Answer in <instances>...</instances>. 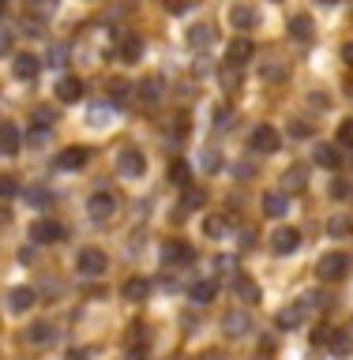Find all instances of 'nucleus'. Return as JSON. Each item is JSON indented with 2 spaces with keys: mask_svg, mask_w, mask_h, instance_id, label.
Masks as SVG:
<instances>
[{
  "mask_svg": "<svg viewBox=\"0 0 353 360\" xmlns=\"http://www.w3.org/2000/svg\"><path fill=\"white\" fill-rule=\"evenodd\" d=\"M349 270V255L346 252H327L320 263H316V274H320V281H342Z\"/></svg>",
  "mask_w": 353,
  "mask_h": 360,
  "instance_id": "nucleus-1",
  "label": "nucleus"
},
{
  "mask_svg": "<svg viewBox=\"0 0 353 360\" xmlns=\"http://www.w3.org/2000/svg\"><path fill=\"white\" fill-rule=\"evenodd\" d=\"M248 330H252V315H248V308H230L222 315V334L225 338H248Z\"/></svg>",
  "mask_w": 353,
  "mask_h": 360,
  "instance_id": "nucleus-2",
  "label": "nucleus"
},
{
  "mask_svg": "<svg viewBox=\"0 0 353 360\" xmlns=\"http://www.w3.org/2000/svg\"><path fill=\"white\" fill-rule=\"evenodd\" d=\"M79 270H83L87 278H101L109 270L106 252H98V248H83V252H79Z\"/></svg>",
  "mask_w": 353,
  "mask_h": 360,
  "instance_id": "nucleus-3",
  "label": "nucleus"
},
{
  "mask_svg": "<svg viewBox=\"0 0 353 360\" xmlns=\"http://www.w3.org/2000/svg\"><path fill=\"white\" fill-rule=\"evenodd\" d=\"M248 143H252V150H256V154H275L278 146H282V135H278L275 128H271V124H259Z\"/></svg>",
  "mask_w": 353,
  "mask_h": 360,
  "instance_id": "nucleus-4",
  "label": "nucleus"
},
{
  "mask_svg": "<svg viewBox=\"0 0 353 360\" xmlns=\"http://www.w3.org/2000/svg\"><path fill=\"white\" fill-rule=\"evenodd\" d=\"M192 259H196V248L185 244V240H169V244L162 248V263H166V266H188Z\"/></svg>",
  "mask_w": 353,
  "mask_h": 360,
  "instance_id": "nucleus-5",
  "label": "nucleus"
},
{
  "mask_svg": "<svg viewBox=\"0 0 353 360\" xmlns=\"http://www.w3.org/2000/svg\"><path fill=\"white\" fill-rule=\"evenodd\" d=\"M61 236H64V225L53 221V218H38L30 225V240L34 244H53V240H61Z\"/></svg>",
  "mask_w": 353,
  "mask_h": 360,
  "instance_id": "nucleus-6",
  "label": "nucleus"
},
{
  "mask_svg": "<svg viewBox=\"0 0 353 360\" xmlns=\"http://www.w3.org/2000/svg\"><path fill=\"white\" fill-rule=\"evenodd\" d=\"M117 173L128 176V180L143 176V173H147V158H143L140 150H120V154H117Z\"/></svg>",
  "mask_w": 353,
  "mask_h": 360,
  "instance_id": "nucleus-7",
  "label": "nucleus"
},
{
  "mask_svg": "<svg viewBox=\"0 0 353 360\" xmlns=\"http://www.w3.org/2000/svg\"><path fill=\"white\" fill-rule=\"evenodd\" d=\"M271 248H275L278 255H293V252L301 248V233L290 229V225H282V229L271 233Z\"/></svg>",
  "mask_w": 353,
  "mask_h": 360,
  "instance_id": "nucleus-8",
  "label": "nucleus"
},
{
  "mask_svg": "<svg viewBox=\"0 0 353 360\" xmlns=\"http://www.w3.org/2000/svg\"><path fill=\"white\" fill-rule=\"evenodd\" d=\"M256 56V45L248 41V38H233L230 41V49H225V64L230 68H241V64H248Z\"/></svg>",
  "mask_w": 353,
  "mask_h": 360,
  "instance_id": "nucleus-9",
  "label": "nucleus"
},
{
  "mask_svg": "<svg viewBox=\"0 0 353 360\" xmlns=\"http://www.w3.org/2000/svg\"><path fill=\"white\" fill-rule=\"evenodd\" d=\"M87 158H90L87 146H68V150L56 154V169H64V173H75V169L87 165Z\"/></svg>",
  "mask_w": 353,
  "mask_h": 360,
  "instance_id": "nucleus-10",
  "label": "nucleus"
},
{
  "mask_svg": "<svg viewBox=\"0 0 353 360\" xmlns=\"http://www.w3.org/2000/svg\"><path fill=\"white\" fill-rule=\"evenodd\" d=\"M87 210H90V218H94V221H106L109 214L117 210V199H113L109 191H94L90 202H87Z\"/></svg>",
  "mask_w": 353,
  "mask_h": 360,
  "instance_id": "nucleus-11",
  "label": "nucleus"
},
{
  "mask_svg": "<svg viewBox=\"0 0 353 360\" xmlns=\"http://www.w3.org/2000/svg\"><path fill=\"white\" fill-rule=\"evenodd\" d=\"M256 22H259V15H256L252 4H233L230 8V27L233 30H256Z\"/></svg>",
  "mask_w": 353,
  "mask_h": 360,
  "instance_id": "nucleus-12",
  "label": "nucleus"
},
{
  "mask_svg": "<svg viewBox=\"0 0 353 360\" xmlns=\"http://www.w3.org/2000/svg\"><path fill=\"white\" fill-rule=\"evenodd\" d=\"M203 202H207V191H199V188H185V191H180V207L173 210V218H185V214L199 210Z\"/></svg>",
  "mask_w": 353,
  "mask_h": 360,
  "instance_id": "nucleus-13",
  "label": "nucleus"
},
{
  "mask_svg": "<svg viewBox=\"0 0 353 360\" xmlns=\"http://www.w3.org/2000/svg\"><path fill=\"white\" fill-rule=\"evenodd\" d=\"M38 68H42V60L34 53H16V60H11V72H16L19 79H27V83L38 75Z\"/></svg>",
  "mask_w": 353,
  "mask_h": 360,
  "instance_id": "nucleus-14",
  "label": "nucleus"
},
{
  "mask_svg": "<svg viewBox=\"0 0 353 360\" xmlns=\"http://www.w3.org/2000/svg\"><path fill=\"white\" fill-rule=\"evenodd\" d=\"M233 297L244 300V304H259V297H264V292H259V285H256L252 278L237 274V278H233Z\"/></svg>",
  "mask_w": 353,
  "mask_h": 360,
  "instance_id": "nucleus-15",
  "label": "nucleus"
},
{
  "mask_svg": "<svg viewBox=\"0 0 353 360\" xmlns=\"http://www.w3.org/2000/svg\"><path fill=\"white\" fill-rule=\"evenodd\" d=\"M56 98H61V101H79V98H83V79H79V75H64L61 83H56Z\"/></svg>",
  "mask_w": 353,
  "mask_h": 360,
  "instance_id": "nucleus-16",
  "label": "nucleus"
},
{
  "mask_svg": "<svg viewBox=\"0 0 353 360\" xmlns=\"http://www.w3.org/2000/svg\"><path fill=\"white\" fill-rule=\"evenodd\" d=\"M304 184H309V169L304 165H290L286 169V176H282V191H304Z\"/></svg>",
  "mask_w": 353,
  "mask_h": 360,
  "instance_id": "nucleus-17",
  "label": "nucleus"
},
{
  "mask_svg": "<svg viewBox=\"0 0 353 360\" xmlns=\"http://www.w3.org/2000/svg\"><path fill=\"white\" fill-rule=\"evenodd\" d=\"M286 210H290V195H286V191H264V214L282 218Z\"/></svg>",
  "mask_w": 353,
  "mask_h": 360,
  "instance_id": "nucleus-18",
  "label": "nucleus"
},
{
  "mask_svg": "<svg viewBox=\"0 0 353 360\" xmlns=\"http://www.w3.org/2000/svg\"><path fill=\"white\" fill-rule=\"evenodd\" d=\"M188 297L196 300V304H211L214 297H218V281H211V278H203V281H192Z\"/></svg>",
  "mask_w": 353,
  "mask_h": 360,
  "instance_id": "nucleus-19",
  "label": "nucleus"
},
{
  "mask_svg": "<svg viewBox=\"0 0 353 360\" xmlns=\"http://www.w3.org/2000/svg\"><path fill=\"white\" fill-rule=\"evenodd\" d=\"M117 53H120V60H124V64H135V60L143 56V41L135 38V34H124L120 45H117Z\"/></svg>",
  "mask_w": 353,
  "mask_h": 360,
  "instance_id": "nucleus-20",
  "label": "nucleus"
},
{
  "mask_svg": "<svg viewBox=\"0 0 353 360\" xmlns=\"http://www.w3.org/2000/svg\"><path fill=\"white\" fill-rule=\"evenodd\" d=\"M0 154L4 158L19 154V128L16 124H0Z\"/></svg>",
  "mask_w": 353,
  "mask_h": 360,
  "instance_id": "nucleus-21",
  "label": "nucleus"
},
{
  "mask_svg": "<svg viewBox=\"0 0 353 360\" xmlns=\"http://www.w3.org/2000/svg\"><path fill=\"white\" fill-rule=\"evenodd\" d=\"M211 41H214V30L207 27V22L188 27V45H192V49H211Z\"/></svg>",
  "mask_w": 353,
  "mask_h": 360,
  "instance_id": "nucleus-22",
  "label": "nucleus"
},
{
  "mask_svg": "<svg viewBox=\"0 0 353 360\" xmlns=\"http://www.w3.org/2000/svg\"><path fill=\"white\" fill-rule=\"evenodd\" d=\"M120 292H124V300L140 304V300H147V292H151V281H147V278H128Z\"/></svg>",
  "mask_w": 353,
  "mask_h": 360,
  "instance_id": "nucleus-23",
  "label": "nucleus"
},
{
  "mask_svg": "<svg viewBox=\"0 0 353 360\" xmlns=\"http://www.w3.org/2000/svg\"><path fill=\"white\" fill-rule=\"evenodd\" d=\"M275 323H278V330H297V326L304 323V308H301V304H293V308H282Z\"/></svg>",
  "mask_w": 353,
  "mask_h": 360,
  "instance_id": "nucleus-24",
  "label": "nucleus"
},
{
  "mask_svg": "<svg viewBox=\"0 0 353 360\" xmlns=\"http://www.w3.org/2000/svg\"><path fill=\"white\" fill-rule=\"evenodd\" d=\"M169 180L185 191V188H192V169H188V162L185 158H177V162H169Z\"/></svg>",
  "mask_w": 353,
  "mask_h": 360,
  "instance_id": "nucleus-25",
  "label": "nucleus"
},
{
  "mask_svg": "<svg viewBox=\"0 0 353 360\" xmlns=\"http://www.w3.org/2000/svg\"><path fill=\"white\" fill-rule=\"evenodd\" d=\"M312 162L323 165V169H338V162H342V150H338V146H316Z\"/></svg>",
  "mask_w": 353,
  "mask_h": 360,
  "instance_id": "nucleus-26",
  "label": "nucleus"
},
{
  "mask_svg": "<svg viewBox=\"0 0 353 360\" xmlns=\"http://www.w3.org/2000/svg\"><path fill=\"white\" fill-rule=\"evenodd\" d=\"M23 338H27L30 345H45V342H53V326L49 323H30L27 330H23Z\"/></svg>",
  "mask_w": 353,
  "mask_h": 360,
  "instance_id": "nucleus-27",
  "label": "nucleus"
},
{
  "mask_svg": "<svg viewBox=\"0 0 353 360\" xmlns=\"http://www.w3.org/2000/svg\"><path fill=\"white\" fill-rule=\"evenodd\" d=\"M290 38L293 41H312V19L309 15H293L290 19Z\"/></svg>",
  "mask_w": 353,
  "mask_h": 360,
  "instance_id": "nucleus-28",
  "label": "nucleus"
},
{
  "mask_svg": "<svg viewBox=\"0 0 353 360\" xmlns=\"http://www.w3.org/2000/svg\"><path fill=\"white\" fill-rule=\"evenodd\" d=\"M30 304H34V289H30V285L11 289V297H8V308H11V311H27Z\"/></svg>",
  "mask_w": 353,
  "mask_h": 360,
  "instance_id": "nucleus-29",
  "label": "nucleus"
},
{
  "mask_svg": "<svg viewBox=\"0 0 353 360\" xmlns=\"http://www.w3.org/2000/svg\"><path fill=\"white\" fill-rule=\"evenodd\" d=\"M225 229H230V225H225V218H218V214L203 218V233H207L211 240H218V236H225Z\"/></svg>",
  "mask_w": 353,
  "mask_h": 360,
  "instance_id": "nucleus-30",
  "label": "nucleus"
},
{
  "mask_svg": "<svg viewBox=\"0 0 353 360\" xmlns=\"http://www.w3.org/2000/svg\"><path fill=\"white\" fill-rule=\"evenodd\" d=\"M327 349H331L335 356H346V353H349V334H346V330H335L331 342H327Z\"/></svg>",
  "mask_w": 353,
  "mask_h": 360,
  "instance_id": "nucleus-31",
  "label": "nucleus"
},
{
  "mask_svg": "<svg viewBox=\"0 0 353 360\" xmlns=\"http://www.w3.org/2000/svg\"><path fill=\"white\" fill-rule=\"evenodd\" d=\"M140 98L147 101V105H154V101H158V79H143V83H140Z\"/></svg>",
  "mask_w": 353,
  "mask_h": 360,
  "instance_id": "nucleus-32",
  "label": "nucleus"
},
{
  "mask_svg": "<svg viewBox=\"0 0 353 360\" xmlns=\"http://www.w3.org/2000/svg\"><path fill=\"white\" fill-rule=\"evenodd\" d=\"M27 202H34V207H49L53 195L45 188H27Z\"/></svg>",
  "mask_w": 353,
  "mask_h": 360,
  "instance_id": "nucleus-33",
  "label": "nucleus"
},
{
  "mask_svg": "<svg viewBox=\"0 0 353 360\" xmlns=\"http://www.w3.org/2000/svg\"><path fill=\"white\" fill-rule=\"evenodd\" d=\"M87 120L94 124V128H101V124H109V109L106 105H90L87 109Z\"/></svg>",
  "mask_w": 353,
  "mask_h": 360,
  "instance_id": "nucleus-34",
  "label": "nucleus"
},
{
  "mask_svg": "<svg viewBox=\"0 0 353 360\" xmlns=\"http://www.w3.org/2000/svg\"><path fill=\"white\" fill-rule=\"evenodd\" d=\"M338 146H353V117L338 124Z\"/></svg>",
  "mask_w": 353,
  "mask_h": 360,
  "instance_id": "nucleus-35",
  "label": "nucleus"
},
{
  "mask_svg": "<svg viewBox=\"0 0 353 360\" xmlns=\"http://www.w3.org/2000/svg\"><path fill=\"white\" fill-rule=\"evenodd\" d=\"M128 98V83H124V79H113L109 83V101H124Z\"/></svg>",
  "mask_w": 353,
  "mask_h": 360,
  "instance_id": "nucleus-36",
  "label": "nucleus"
},
{
  "mask_svg": "<svg viewBox=\"0 0 353 360\" xmlns=\"http://www.w3.org/2000/svg\"><path fill=\"white\" fill-rule=\"evenodd\" d=\"M290 135H293V139H309V135H312V124H304V120H290Z\"/></svg>",
  "mask_w": 353,
  "mask_h": 360,
  "instance_id": "nucleus-37",
  "label": "nucleus"
},
{
  "mask_svg": "<svg viewBox=\"0 0 353 360\" xmlns=\"http://www.w3.org/2000/svg\"><path fill=\"white\" fill-rule=\"evenodd\" d=\"M264 79H271V83H282V79H286V68H282V64H264Z\"/></svg>",
  "mask_w": 353,
  "mask_h": 360,
  "instance_id": "nucleus-38",
  "label": "nucleus"
},
{
  "mask_svg": "<svg viewBox=\"0 0 353 360\" xmlns=\"http://www.w3.org/2000/svg\"><path fill=\"white\" fill-rule=\"evenodd\" d=\"M0 195H4V199L19 195V184H16V176H0Z\"/></svg>",
  "mask_w": 353,
  "mask_h": 360,
  "instance_id": "nucleus-39",
  "label": "nucleus"
},
{
  "mask_svg": "<svg viewBox=\"0 0 353 360\" xmlns=\"http://www.w3.org/2000/svg\"><path fill=\"white\" fill-rule=\"evenodd\" d=\"M230 120H233V112L225 109V105L214 109V128H230Z\"/></svg>",
  "mask_w": 353,
  "mask_h": 360,
  "instance_id": "nucleus-40",
  "label": "nucleus"
},
{
  "mask_svg": "<svg viewBox=\"0 0 353 360\" xmlns=\"http://www.w3.org/2000/svg\"><path fill=\"white\" fill-rule=\"evenodd\" d=\"M331 326H316V330H312V345H327V342H331Z\"/></svg>",
  "mask_w": 353,
  "mask_h": 360,
  "instance_id": "nucleus-41",
  "label": "nucleus"
},
{
  "mask_svg": "<svg viewBox=\"0 0 353 360\" xmlns=\"http://www.w3.org/2000/svg\"><path fill=\"white\" fill-rule=\"evenodd\" d=\"M237 83H241V72H237V68H225V72H222V86L233 90Z\"/></svg>",
  "mask_w": 353,
  "mask_h": 360,
  "instance_id": "nucleus-42",
  "label": "nucleus"
},
{
  "mask_svg": "<svg viewBox=\"0 0 353 360\" xmlns=\"http://www.w3.org/2000/svg\"><path fill=\"white\" fill-rule=\"evenodd\" d=\"M34 120H38V128H49V124H53V109H34Z\"/></svg>",
  "mask_w": 353,
  "mask_h": 360,
  "instance_id": "nucleus-43",
  "label": "nucleus"
},
{
  "mask_svg": "<svg viewBox=\"0 0 353 360\" xmlns=\"http://www.w3.org/2000/svg\"><path fill=\"white\" fill-rule=\"evenodd\" d=\"M327 229H331V233H335V236H346V233H349V229H353V225H349V221H346V218H335V221H331V225H327Z\"/></svg>",
  "mask_w": 353,
  "mask_h": 360,
  "instance_id": "nucleus-44",
  "label": "nucleus"
},
{
  "mask_svg": "<svg viewBox=\"0 0 353 360\" xmlns=\"http://www.w3.org/2000/svg\"><path fill=\"white\" fill-rule=\"evenodd\" d=\"M64 56H68L64 45H53V49H49V64H53V68H56V64H64Z\"/></svg>",
  "mask_w": 353,
  "mask_h": 360,
  "instance_id": "nucleus-45",
  "label": "nucleus"
},
{
  "mask_svg": "<svg viewBox=\"0 0 353 360\" xmlns=\"http://www.w3.org/2000/svg\"><path fill=\"white\" fill-rule=\"evenodd\" d=\"M203 169H218V154L214 150H203Z\"/></svg>",
  "mask_w": 353,
  "mask_h": 360,
  "instance_id": "nucleus-46",
  "label": "nucleus"
},
{
  "mask_svg": "<svg viewBox=\"0 0 353 360\" xmlns=\"http://www.w3.org/2000/svg\"><path fill=\"white\" fill-rule=\"evenodd\" d=\"M331 191H335V199H346V195H349V188L342 184V180H335V188H331Z\"/></svg>",
  "mask_w": 353,
  "mask_h": 360,
  "instance_id": "nucleus-47",
  "label": "nucleus"
},
{
  "mask_svg": "<svg viewBox=\"0 0 353 360\" xmlns=\"http://www.w3.org/2000/svg\"><path fill=\"white\" fill-rule=\"evenodd\" d=\"M68 360H90L87 349H68Z\"/></svg>",
  "mask_w": 353,
  "mask_h": 360,
  "instance_id": "nucleus-48",
  "label": "nucleus"
},
{
  "mask_svg": "<svg viewBox=\"0 0 353 360\" xmlns=\"http://www.w3.org/2000/svg\"><path fill=\"white\" fill-rule=\"evenodd\" d=\"M342 60L353 68V41H346V45H342Z\"/></svg>",
  "mask_w": 353,
  "mask_h": 360,
  "instance_id": "nucleus-49",
  "label": "nucleus"
},
{
  "mask_svg": "<svg viewBox=\"0 0 353 360\" xmlns=\"http://www.w3.org/2000/svg\"><path fill=\"white\" fill-rule=\"evenodd\" d=\"M169 11H173V15H180V11H188V4H177V0H169V4H166Z\"/></svg>",
  "mask_w": 353,
  "mask_h": 360,
  "instance_id": "nucleus-50",
  "label": "nucleus"
},
{
  "mask_svg": "<svg viewBox=\"0 0 353 360\" xmlns=\"http://www.w3.org/2000/svg\"><path fill=\"white\" fill-rule=\"evenodd\" d=\"M11 49V34H0V53H8Z\"/></svg>",
  "mask_w": 353,
  "mask_h": 360,
  "instance_id": "nucleus-51",
  "label": "nucleus"
},
{
  "mask_svg": "<svg viewBox=\"0 0 353 360\" xmlns=\"http://www.w3.org/2000/svg\"><path fill=\"white\" fill-rule=\"evenodd\" d=\"M199 360H222V356H218V353H211V356H199Z\"/></svg>",
  "mask_w": 353,
  "mask_h": 360,
  "instance_id": "nucleus-52",
  "label": "nucleus"
},
{
  "mask_svg": "<svg viewBox=\"0 0 353 360\" xmlns=\"http://www.w3.org/2000/svg\"><path fill=\"white\" fill-rule=\"evenodd\" d=\"M0 15H4V4H0Z\"/></svg>",
  "mask_w": 353,
  "mask_h": 360,
  "instance_id": "nucleus-53",
  "label": "nucleus"
}]
</instances>
